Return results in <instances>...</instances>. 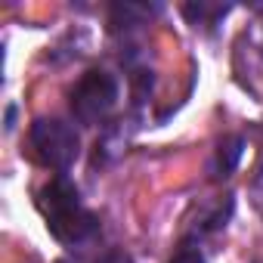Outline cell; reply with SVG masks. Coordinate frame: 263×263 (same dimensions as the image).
Wrapping results in <instances>:
<instances>
[{
	"label": "cell",
	"mask_w": 263,
	"mask_h": 263,
	"mask_svg": "<svg viewBox=\"0 0 263 263\" xmlns=\"http://www.w3.org/2000/svg\"><path fill=\"white\" fill-rule=\"evenodd\" d=\"M105 263H127V257H121V254H115V257H108Z\"/></svg>",
	"instance_id": "7"
},
{
	"label": "cell",
	"mask_w": 263,
	"mask_h": 263,
	"mask_svg": "<svg viewBox=\"0 0 263 263\" xmlns=\"http://www.w3.org/2000/svg\"><path fill=\"white\" fill-rule=\"evenodd\" d=\"M31 146L34 155L53 171H68L81 155V140L74 127L59 118H37L31 124Z\"/></svg>",
	"instance_id": "2"
},
{
	"label": "cell",
	"mask_w": 263,
	"mask_h": 263,
	"mask_svg": "<svg viewBox=\"0 0 263 263\" xmlns=\"http://www.w3.org/2000/svg\"><path fill=\"white\" fill-rule=\"evenodd\" d=\"M37 204H41V214L47 220V229H50V235L56 241H62V245H81V241L93 238L96 217L81 204L78 189L65 177L50 180L41 189Z\"/></svg>",
	"instance_id": "1"
},
{
	"label": "cell",
	"mask_w": 263,
	"mask_h": 263,
	"mask_svg": "<svg viewBox=\"0 0 263 263\" xmlns=\"http://www.w3.org/2000/svg\"><path fill=\"white\" fill-rule=\"evenodd\" d=\"M241 140L238 137H229V140H223L220 143V149H217V177H229L232 174V167L238 164V158H241Z\"/></svg>",
	"instance_id": "4"
},
{
	"label": "cell",
	"mask_w": 263,
	"mask_h": 263,
	"mask_svg": "<svg viewBox=\"0 0 263 263\" xmlns=\"http://www.w3.org/2000/svg\"><path fill=\"white\" fill-rule=\"evenodd\" d=\"M118 102V81L108 71H87L71 90V111L81 124H99Z\"/></svg>",
	"instance_id": "3"
},
{
	"label": "cell",
	"mask_w": 263,
	"mask_h": 263,
	"mask_svg": "<svg viewBox=\"0 0 263 263\" xmlns=\"http://www.w3.org/2000/svg\"><path fill=\"white\" fill-rule=\"evenodd\" d=\"M171 263H204V257H201L198 251H180Z\"/></svg>",
	"instance_id": "6"
},
{
	"label": "cell",
	"mask_w": 263,
	"mask_h": 263,
	"mask_svg": "<svg viewBox=\"0 0 263 263\" xmlns=\"http://www.w3.org/2000/svg\"><path fill=\"white\" fill-rule=\"evenodd\" d=\"M226 7H211V4H198V7H186V16L192 19V25H208L217 16H223Z\"/></svg>",
	"instance_id": "5"
}]
</instances>
